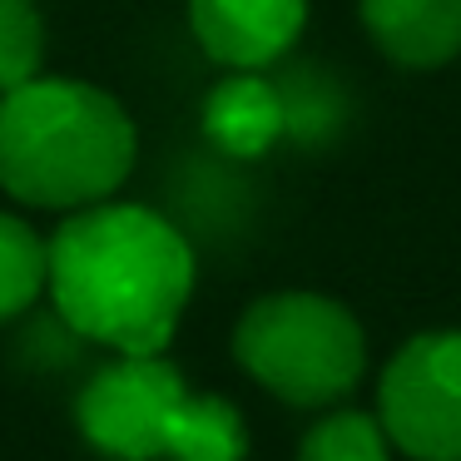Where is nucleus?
Wrapping results in <instances>:
<instances>
[{
	"label": "nucleus",
	"instance_id": "nucleus-4",
	"mask_svg": "<svg viewBox=\"0 0 461 461\" xmlns=\"http://www.w3.org/2000/svg\"><path fill=\"white\" fill-rule=\"evenodd\" d=\"M377 421L411 461H461V328L407 338L377 377Z\"/></svg>",
	"mask_w": 461,
	"mask_h": 461
},
{
	"label": "nucleus",
	"instance_id": "nucleus-7",
	"mask_svg": "<svg viewBox=\"0 0 461 461\" xmlns=\"http://www.w3.org/2000/svg\"><path fill=\"white\" fill-rule=\"evenodd\" d=\"M357 21L402 70H441L461 55V0H357Z\"/></svg>",
	"mask_w": 461,
	"mask_h": 461
},
{
	"label": "nucleus",
	"instance_id": "nucleus-12",
	"mask_svg": "<svg viewBox=\"0 0 461 461\" xmlns=\"http://www.w3.org/2000/svg\"><path fill=\"white\" fill-rule=\"evenodd\" d=\"M45 21L35 0H0V95L41 75Z\"/></svg>",
	"mask_w": 461,
	"mask_h": 461
},
{
	"label": "nucleus",
	"instance_id": "nucleus-6",
	"mask_svg": "<svg viewBox=\"0 0 461 461\" xmlns=\"http://www.w3.org/2000/svg\"><path fill=\"white\" fill-rule=\"evenodd\" d=\"M308 0H189V31L223 70H268L298 45Z\"/></svg>",
	"mask_w": 461,
	"mask_h": 461
},
{
	"label": "nucleus",
	"instance_id": "nucleus-11",
	"mask_svg": "<svg viewBox=\"0 0 461 461\" xmlns=\"http://www.w3.org/2000/svg\"><path fill=\"white\" fill-rule=\"evenodd\" d=\"M293 461H392V441L382 431L377 411L332 407L328 417H318L303 431Z\"/></svg>",
	"mask_w": 461,
	"mask_h": 461
},
{
	"label": "nucleus",
	"instance_id": "nucleus-10",
	"mask_svg": "<svg viewBox=\"0 0 461 461\" xmlns=\"http://www.w3.org/2000/svg\"><path fill=\"white\" fill-rule=\"evenodd\" d=\"M50 283V239L31 219L0 209V322H15L45 298Z\"/></svg>",
	"mask_w": 461,
	"mask_h": 461
},
{
	"label": "nucleus",
	"instance_id": "nucleus-8",
	"mask_svg": "<svg viewBox=\"0 0 461 461\" xmlns=\"http://www.w3.org/2000/svg\"><path fill=\"white\" fill-rule=\"evenodd\" d=\"M203 134L229 159H263L288 134V100L263 70H229L203 100Z\"/></svg>",
	"mask_w": 461,
	"mask_h": 461
},
{
	"label": "nucleus",
	"instance_id": "nucleus-3",
	"mask_svg": "<svg viewBox=\"0 0 461 461\" xmlns=\"http://www.w3.org/2000/svg\"><path fill=\"white\" fill-rule=\"evenodd\" d=\"M233 362L268 397L303 411L338 407L367 372V332L328 293H263L233 322Z\"/></svg>",
	"mask_w": 461,
	"mask_h": 461
},
{
	"label": "nucleus",
	"instance_id": "nucleus-9",
	"mask_svg": "<svg viewBox=\"0 0 461 461\" xmlns=\"http://www.w3.org/2000/svg\"><path fill=\"white\" fill-rule=\"evenodd\" d=\"M249 456V421L229 397L184 392L164 431V461H243Z\"/></svg>",
	"mask_w": 461,
	"mask_h": 461
},
{
	"label": "nucleus",
	"instance_id": "nucleus-5",
	"mask_svg": "<svg viewBox=\"0 0 461 461\" xmlns=\"http://www.w3.org/2000/svg\"><path fill=\"white\" fill-rule=\"evenodd\" d=\"M189 382L164 352H114L75 397V427L110 461H164V431Z\"/></svg>",
	"mask_w": 461,
	"mask_h": 461
},
{
	"label": "nucleus",
	"instance_id": "nucleus-2",
	"mask_svg": "<svg viewBox=\"0 0 461 461\" xmlns=\"http://www.w3.org/2000/svg\"><path fill=\"white\" fill-rule=\"evenodd\" d=\"M140 130L110 90L70 75H31L0 95V194L25 209L75 213L124 189Z\"/></svg>",
	"mask_w": 461,
	"mask_h": 461
},
{
	"label": "nucleus",
	"instance_id": "nucleus-1",
	"mask_svg": "<svg viewBox=\"0 0 461 461\" xmlns=\"http://www.w3.org/2000/svg\"><path fill=\"white\" fill-rule=\"evenodd\" d=\"M194 249L159 209L104 199L50 233V308L110 352H164L194 298Z\"/></svg>",
	"mask_w": 461,
	"mask_h": 461
}]
</instances>
